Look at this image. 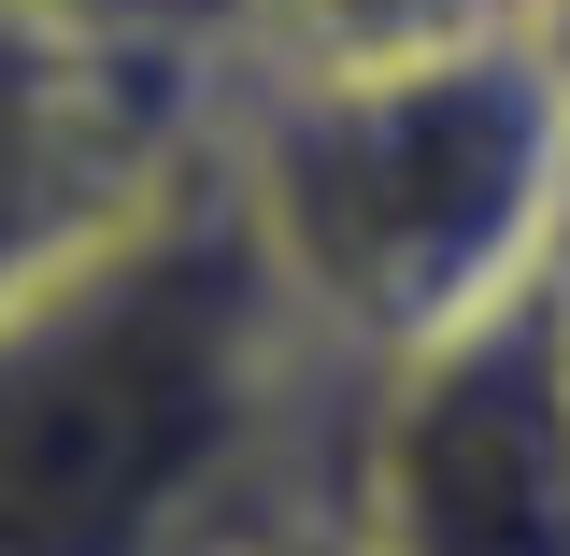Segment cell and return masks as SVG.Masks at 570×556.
<instances>
[{
  "instance_id": "1",
  "label": "cell",
  "mask_w": 570,
  "mask_h": 556,
  "mask_svg": "<svg viewBox=\"0 0 570 556\" xmlns=\"http://www.w3.org/2000/svg\"><path fill=\"white\" fill-rule=\"evenodd\" d=\"M343 414L356 357L299 314L200 143L0 300V556H228L343 499Z\"/></svg>"
},
{
  "instance_id": "2",
  "label": "cell",
  "mask_w": 570,
  "mask_h": 556,
  "mask_svg": "<svg viewBox=\"0 0 570 556\" xmlns=\"http://www.w3.org/2000/svg\"><path fill=\"white\" fill-rule=\"evenodd\" d=\"M214 157L356 371L542 285L570 243V100L513 14L343 58H243Z\"/></svg>"
},
{
  "instance_id": "3",
  "label": "cell",
  "mask_w": 570,
  "mask_h": 556,
  "mask_svg": "<svg viewBox=\"0 0 570 556\" xmlns=\"http://www.w3.org/2000/svg\"><path fill=\"white\" fill-rule=\"evenodd\" d=\"M343 528L371 556H570V329L557 272L356 371Z\"/></svg>"
},
{
  "instance_id": "4",
  "label": "cell",
  "mask_w": 570,
  "mask_h": 556,
  "mask_svg": "<svg viewBox=\"0 0 570 556\" xmlns=\"http://www.w3.org/2000/svg\"><path fill=\"white\" fill-rule=\"evenodd\" d=\"M243 0H29L0 14V300L171 186L243 86Z\"/></svg>"
},
{
  "instance_id": "5",
  "label": "cell",
  "mask_w": 570,
  "mask_h": 556,
  "mask_svg": "<svg viewBox=\"0 0 570 556\" xmlns=\"http://www.w3.org/2000/svg\"><path fill=\"white\" fill-rule=\"evenodd\" d=\"M228 556H371V543L343 528V499H314V514H272V528H243Z\"/></svg>"
},
{
  "instance_id": "6",
  "label": "cell",
  "mask_w": 570,
  "mask_h": 556,
  "mask_svg": "<svg viewBox=\"0 0 570 556\" xmlns=\"http://www.w3.org/2000/svg\"><path fill=\"white\" fill-rule=\"evenodd\" d=\"M513 29H528V58L557 71V100H570V0H513Z\"/></svg>"
},
{
  "instance_id": "7",
  "label": "cell",
  "mask_w": 570,
  "mask_h": 556,
  "mask_svg": "<svg viewBox=\"0 0 570 556\" xmlns=\"http://www.w3.org/2000/svg\"><path fill=\"white\" fill-rule=\"evenodd\" d=\"M557 329H570V243H557Z\"/></svg>"
},
{
  "instance_id": "8",
  "label": "cell",
  "mask_w": 570,
  "mask_h": 556,
  "mask_svg": "<svg viewBox=\"0 0 570 556\" xmlns=\"http://www.w3.org/2000/svg\"><path fill=\"white\" fill-rule=\"evenodd\" d=\"M0 14H29V0H0Z\"/></svg>"
}]
</instances>
